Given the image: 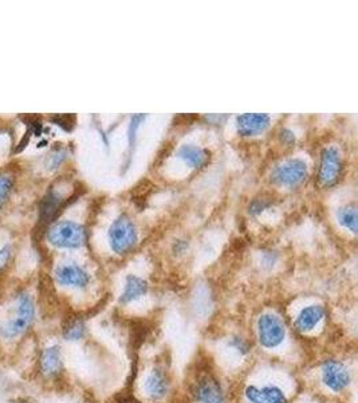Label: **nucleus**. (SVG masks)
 Segmentation results:
<instances>
[{
    "instance_id": "1a4fd4ad",
    "label": "nucleus",
    "mask_w": 358,
    "mask_h": 403,
    "mask_svg": "<svg viewBox=\"0 0 358 403\" xmlns=\"http://www.w3.org/2000/svg\"><path fill=\"white\" fill-rule=\"evenodd\" d=\"M55 276L61 285L72 288H85L90 281L86 270L78 265H62L57 269Z\"/></svg>"
},
{
    "instance_id": "39448f33",
    "label": "nucleus",
    "mask_w": 358,
    "mask_h": 403,
    "mask_svg": "<svg viewBox=\"0 0 358 403\" xmlns=\"http://www.w3.org/2000/svg\"><path fill=\"white\" fill-rule=\"evenodd\" d=\"M344 162L340 151L334 147L323 150L321 153V162L318 168V179L323 186H334L342 175Z\"/></svg>"
},
{
    "instance_id": "4468645a",
    "label": "nucleus",
    "mask_w": 358,
    "mask_h": 403,
    "mask_svg": "<svg viewBox=\"0 0 358 403\" xmlns=\"http://www.w3.org/2000/svg\"><path fill=\"white\" fill-rule=\"evenodd\" d=\"M325 315L323 308L320 305H311L301 311V314L296 319V328L301 331H309L315 327L322 320Z\"/></svg>"
},
{
    "instance_id": "a211bd4d",
    "label": "nucleus",
    "mask_w": 358,
    "mask_h": 403,
    "mask_svg": "<svg viewBox=\"0 0 358 403\" xmlns=\"http://www.w3.org/2000/svg\"><path fill=\"white\" fill-rule=\"evenodd\" d=\"M340 222L353 233L357 231V207L353 204H347L345 207L340 209L338 211Z\"/></svg>"
},
{
    "instance_id": "dca6fc26",
    "label": "nucleus",
    "mask_w": 358,
    "mask_h": 403,
    "mask_svg": "<svg viewBox=\"0 0 358 403\" xmlns=\"http://www.w3.org/2000/svg\"><path fill=\"white\" fill-rule=\"evenodd\" d=\"M148 290V285L144 280L136 277V276H129L126 280L124 293L121 297V302H130L137 300L138 297L144 296Z\"/></svg>"
},
{
    "instance_id": "9d476101",
    "label": "nucleus",
    "mask_w": 358,
    "mask_h": 403,
    "mask_svg": "<svg viewBox=\"0 0 358 403\" xmlns=\"http://www.w3.org/2000/svg\"><path fill=\"white\" fill-rule=\"evenodd\" d=\"M236 124L237 132L242 136H254L263 132L269 126L270 117L267 114H242L236 118Z\"/></svg>"
},
{
    "instance_id": "6ab92c4d",
    "label": "nucleus",
    "mask_w": 358,
    "mask_h": 403,
    "mask_svg": "<svg viewBox=\"0 0 358 403\" xmlns=\"http://www.w3.org/2000/svg\"><path fill=\"white\" fill-rule=\"evenodd\" d=\"M61 198L57 195V194H54V192H51L50 195L46 197V199H45V204H43V210H42V214L45 218H51L52 215L57 213V210L60 209V203H61Z\"/></svg>"
},
{
    "instance_id": "f3484780",
    "label": "nucleus",
    "mask_w": 358,
    "mask_h": 403,
    "mask_svg": "<svg viewBox=\"0 0 358 403\" xmlns=\"http://www.w3.org/2000/svg\"><path fill=\"white\" fill-rule=\"evenodd\" d=\"M85 335V324L81 319H70L63 327V336L67 341H78Z\"/></svg>"
},
{
    "instance_id": "f03ea898",
    "label": "nucleus",
    "mask_w": 358,
    "mask_h": 403,
    "mask_svg": "<svg viewBox=\"0 0 358 403\" xmlns=\"http://www.w3.org/2000/svg\"><path fill=\"white\" fill-rule=\"evenodd\" d=\"M47 240L51 245L61 249H78L85 243L86 231L75 222L62 221L50 227Z\"/></svg>"
},
{
    "instance_id": "5701e85b",
    "label": "nucleus",
    "mask_w": 358,
    "mask_h": 403,
    "mask_svg": "<svg viewBox=\"0 0 358 403\" xmlns=\"http://www.w3.org/2000/svg\"><path fill=\"white\" fill-rule=\"evenodd\" d=\"M116 403H141L140 401H137L135 397L132 395H126V394H121L116 398Z\"/></svg>"
},
{
    "instance_id": "412c9836",
    "label": "nucleus",
    "mask_w": 358,
    "mask_h": 403,
    "mask_svg": "<svg viewBox=\"0 0 358 403\" xmlns=\"http://www.w3.org/2000/svg\"><path fill=\"white\" fill-rule=\"evenodd\" d=\"M144 118V116H135L132 118V124H130V128H129V141H132V139H135L136 136L137 128L140 126V121Z\"/></svg>"
},
{
    "instance_id": "f8f14e48",
    "label": "nucleus",
    "mask_w": 358,
    "mask_h": 403,
    "mask_svg": "<svg viewBox=\"0 0 358 403\" xmlns=\"http://www.w3.org/2000/svg\"><path fill=\"white\" fill-rule=\"evenodd\" d=\"M40 370L46 377H55L62 370V358L58 347L45 350L40 358Z\"/></svg>"
},
{
    "instance_id": "4be33fe9",
    "label": "nucleus",
    "mask_w": 358,
    "mask_h": 403,
    "mask_svg": "<svg viewBox=\"0 0 358 403\" xmlns=\"http://www.w3.org/2000/svg\"><path fill=\"white\" fill-rule=\"evenodd\" d=\"M9 258H10V248L4 246L3 249H0V269L7 264Z\"/></svg>"
},
{
    "instance_id": "20e7f679",
    "label": "nucleus",
    "mask_w": 358,
    "mask_h": 403,
    "mask_svg": "<svg viewBox=\"0 0 358 403\" xmlns=\"http://www.w3.org/2000/svg\"><path fill=\"white\" fill-rule=\"evenodd\" d=\"M192 395L203 403H225L219 380L210 371L198 372L191 386Z\"/></svg>"
},
{
    "instance_id": "0eeeda50",
    "label": "nucleus",
    "mask_w": 358,
    "mask_h": 403,
    "mask_svg": "<svg viewBox=\"0 0 358 403\" xmlns=\"http://www.w3.org/2000/svg\"><path fill=\"white\" fill-rule=\"evenodd\" d=\"M308 175V165L299 159H291L278 165L272 174V179L282 186H296Z\"/></svg>"
},
{
    "instance_id": "aec40b11",
    "label": "nucleus",
    "mask_w": 358,
    "mask_h": 403,
    "mask_svg": "<svg viewBox=\"0 0 358 403\" xmlns=\"http://www.w3.org/2000/svg\"><path fill=\"white\" fill-rule=\"evenodd\" d=\"M13 177L6 174L0 175V206L6 202L7 197L10 195L11 189H13Z\"/></svg>"
},
{
    "instance_id": "6e6552de",
    "label": "nucleus",
    "mask_w": 358,
    "mask_h": 403,
    "mask_svg": "<svg viewBox=\"0 0 358 403\" xmlns=\"http://www.w3.org/2000/svg\"><path fill=\"white\" fill-rule=\"evenodd\" d=\"M322 379L325 385L335 391H342L350 383V375L345 365L337 360H328L322 367Z\"/></svg>"
},
{
    "instance_id": "2eb2a0df",
    "label": "nucleus",
    "mask_w": 358,
    "mask_h": 403,
    "mask_svg": "<svg viewBox=\"0 0 358 403\" xmlns=\"http://www.w3.org/2000/svg\"><path fill=\"white\" fill-rule=\"evenodd\" d=\"M179 158L183 159L191 167L198 168V167H203L204 164L208 162L210 153H208V151L200 148V147L189 144V145H183L179 150Z\"/></svg>"
},
{
    "instance_id": "7ed1b4c3",
    "label": "nucleus",
    "mask_w": 358,
    "mask_h": 403,
    "mask_svg": "<svg viewBox=\"0 0 358 403\" xmlns=\"http://www.w3.org/2000/svg\"><path fill=\"white\" fill-rule=\"evenodd\" d=\"M137 230L133 222L126 216H118L109 230L111 249L118 254L130 252L137 243Z\"/></svg>"
},
{
    "instance_id": "9b49d317",
    "label": "nucleus",
    "mask_w": 358,
    "mask_h": 403,
    "mask_svg": "<svg viewBox=\"0 0 358 403\" xmlns=\"http://www.w3.org/2000/svg\"><path fill=\"white\" fill-rule=\"evenodd\" d=\"M246 397L251 403H286V397L282 390L278 387H248L246 390Z\"/></svg>"
},
{
    "instance_id": "423d86ee",
    "label": "nucleus",
    "mask_w": 358,
    "mask_h": 403,
    "mask_svg": "<svg viewBox=\"0 0 358 403\" xmlns=\"http://www.w3.org/2000/svg\"><path fill=\"white\" fill-rule=\"evenodd\" d=\"M258 335L263 347L274 348L284 341V324L276 316L263 315L258 321Z\"/></svg>"
},
{
    "instance_id": "f257e3e1",
    "label": "nucleus",
    "mask_w": 358,
    "mask_h": 403,
    "mask_svg": "<svg viewBox=\"0 0 358 403\" xmlns=\"http://www.w3.org/2000/svg\"><path fill=\"white\" fill-rule=\"evenodd\" d=\"M34 304L28 294H19L13 304V314L0 324V336L13 339L25 333L34 320Z\"/></svg>"
},
{
    "instance_id": "ddd939ff",
    "label": "nucleus",
    "mask_w": 358,
    "mask_h": 403,
    "mask_svg": "<svg viewBox=\"0 0 358 403\" xmlns=\"http://www.w3.org/2000/svg\"><path fill=\"white\" fill-rule=\"evenodd\" d=\"M145 390L152 399H160L169 390V380L162 371L155 370L147 379Z\"/></svg>"
}]
</instances>
